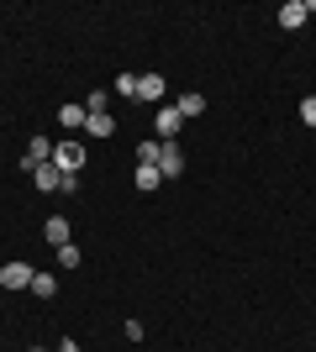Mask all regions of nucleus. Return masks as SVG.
Returning a JSON list of instances; mask_svg holds the SVG:
<instances>
[{"instance_id": "obj_14", "label": "nucleus", "mask_w": 316, "mask_h": 352, "mask_svg": "<svg viewBox=\"0 0 316 352\" xmlns=\"http://www.w3.org/2000/svg\"><path fill=\"white\" fill-rule=\"evenodd\" d=\"M158 168H148V163H137V190H158Z\"/></svg>"}, {"instance_id": "obj_17", "label": "nucleus", "mask_w": 316, "mask_h": 352, "mask_svg": "<svg viewBox=\"0 0 316 352\" xmlns=\"http://www.w3.org/2000/svg\"><path fill=\"white\" fill-rule=\"evenodd\" d=\"M301 121H311V126H316V95H311V100H301Z\"/></svg>"}, {"instance_id": "obj_13", "label": "nucleus", "mask_w": 316, "mask_h": 352, "mask_svg": "<svg viewBox=\"0 0 316 352\" xmlns=\"http://www.w3.org/2000/svg\"><path fill=\"white\" fill-rule=\"evenodd\" d=\"M85 132H90V137H111L116 126H111V116L101 111V116H90V121H85Z\"/></svg>"}, {"instance_id": "obj_2", "label": "nucleus", "mask_w": 316, "mask_h": 352, "mask_svg": "<svg viewBox=\"0 0 316 352\" xmlns=\"http://www.w3.org/2000/svg\"><path fill=\"white\" fill-rule=\"evenodd\" d=\"M158 174H164V179L185 174V153H180V142H164V147H158Z\"/></svg>"}, {"instance_id": "obj_18", "label": "nucleus", "mask_w": 316, "mask_h": 352, "mask_svg": "<svg viewBox=\"0 0 316 352\" xmlns=\"http://www.w3.org/2000/svg\"><path fill=\"white\" fill-rule=\"evenodd\" d=\"M59 352H79V347H74V337H69V342H63V347H59Z\"/></svg>"}, {"instance_id": "obj_16", "label": "nucleus", "mask_w": 316, "mask_h": 352, "mask_svg": "<svg viewBox=\"0 0 316 352\" xmlns=\"http://www.w3.org/2000/svg\"><path fill=\"white\" fill-rule=\"evenodd\" d=\"M59 263H63V268H79V248H74V242H69V248H59Z\"/></svg>"}, {"instance_id": "obj_9", "label": "nucleus", "mask_w": 316, "mask_h": 352, "mask_svg": "<svg viewBox=\"0 0 316 352\" xmlns=\"http://www.w3.org/2000/svg\"><path fill=\"white\" fill-rule=\"evenodd\" d=\"M43 232H48V242H53V248H69V221H63V216H53Z\"/></svg>"}, {"instance_id": "obj_11", "label": "nucleus", "mask_w": 316, "mask_h": 352, "mask_svg": "<svg viewBox=\"0 0 316 352\" xmlns=\"http://www.w3.org/2000/svg\"><path fill=\"white\" fill-rule=\"evenodd\" d=\"M32 294H37V300H53V294H59V279H53V274H32Z\"/></svg>"}, {"instance_id": "obj_7", "label": "nucleus", "mask_w": 316, "mask_h": 352, "mask_svg": "<svg viewBox=\"0 0 316 352\" xmlns=\"http://www.w3.org/2000/svg\"><path fill=\"white\" fill-rule=\"evenodd\" d=\"M37 163H53V142H43V137H32L27 147V168H37Z\"/></svg>"}, {"instance_id": "obj_5", "label": "nucleus", "mask_w": 316, "mask_h": 352, "mask_svg": "<svg viewBox=\"0 0 316 352\" xmlns=\"http://www.w3.org/2000/svg\"><path fill=\"white\" fill-rule=\"evenodd\" d=\"M180 126H185L180 111H174V105H158V137H164V142H174V137H180Z\"/></svg>"}, {"instance_id": "obj_8", "label": "nucleus", "mask_w": 316, "mask_h": 352, "mask_svg": "<svg viewBox=\"0 0 316 352\" xmlns=\"http://www.w3.org/2000/svg\"><path fill=\"white\" fill-rule=\"evenodd\" d=\"M137 95H143V100H164V79H158V74H143V79H137Z\"/></svg>"}, {"instance_id": "obj_1", "label": "nucleus", "mask_w": 316, "mask_h": 352, "mask_svg": "<svg viewBox=\"0 0 316 352\" xmlns=\"http://www.w3.org/2000/svg\"><path fill=\"white\" fill-rule=\"evenodd\" d=\"M53 168H59L63 179H79V168H85V142H53Z\"/></svg>"}, {"instance_id": "obj_10", "label": "nucleus", "mask_w": 316, "mask_h": 352, "mask_svg": "<svg viewBox=\"0 0 316 352\" xmlns=\"http://www.w3.org/2000/svg\"><path fill=\"white\" fill-rule=\"evenodd\" d=\"M59 121H63V126H85V121H90V111H85V100L63 105V111H59Z\"/></svg>"}, {"instance_id": "obj_12", "label": "nucleus", "mask_w": 316, "mask_h": 352, "mask_svg": "<svg viewBox=\"0 0 316 352\" xmlns=\"http://www.w3.org/2000/svg\"><path fill=\"white\" fill-rule=\"evenodd\" d=\"M174 111L190 121V116H200V111H206V100H200V95H180V105H174Z\"/></svg>"}, {"instance_id": "obj_15", "label": "nucleus", "mask_w": 316, "mask_h": 352, "mask_svg": "<svg viewBox=\"0 0 316 352\" xmlns=\"http://www.w3.org/2000/svg\"><path fill=\"white\" fill-rule=\"evenodd\" d=\"M158 147H164V142H137V163H148V168H158Z\"/></svg>"}, {"instance_id": "obj_4", "label": "nucleus", "mask_w": 316, "mask_h": 352, "mask_svg": "<svg viewBox=\"0 0 316 352\" xmlns=\"http://www.w3.org/2000/svg\"><path fill=\"white\" fill-rule=\"evenodd\" d=\"M306 16H311V6H306V0H285V6H280V27L295 32V27H306Z\"/></svg>"}, {"instance_id": "obj_3", "label": "nucleus", "mask_w": 316, "mask_h": 352, "mask_svg": "<svg viewBox=\"0 0 316 352\" xmlns=\"http://www.w3.org/2000/svg\"><path fill=\"white\" fill-rule=\"evenodd\" d=\"M32 274H37L32 263H6L0 268V284H6V289H32Z\"/></svg>"}, {"instance_id": "obj_19", "label": "nucleus", "mask_w": 316, "mask_h": 352, "mask_svg": "<svg viewBox=\"0 0 316 352\" xmlns=\"http://www.w3.org/2000/svg\"><path fill=\"white\" fill-rule=\"evenodd\" d=\"M32 352H43V347H32Z\"/></svg>"}, {"instance_id": "obj_6", "label": "nucleus", "mask_w": 316, "mask_h": 352, "mask_svg": "<svg viewBox=\"0 0 316 352\" xmlns=\"http://www.w3.org/2000/svg\"><path fill=\"white\" fill-rule=\"evenodd\" d=\"M32 184H37V190H63V174L53 163H37V168H32Z\"/></svg>"}]
</instances>
